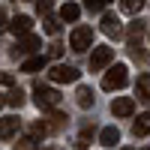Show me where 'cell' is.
Listing matches in <instances>:
<instances>
[{"instance_id":"obj_1","label":"cell","mask_w":150,"mask_h":150,"mask_svg":"<svg viewBox=\"0 0 150 150\" xmlns=\"http://www.w3.org/2000/svg\"><path fill=\"white\" fill-rule=\"evenodd\" d=\"M33 102L39 111H51L60 105V90H54L48 84H33Z\"/></svg>"},{"instance_id":"obj_2","label":"cell","mask_w":150,"mask_h":150,"mask_svg":"<svg viewBox=\"0 0 150 150\" xmlns=\"http://www.w3.org/2000/svg\"><path fill=\"white\" fill-rule=\"evenodd\" d=\"M126 84H129V69L123 66V63H114V66L105 72V78H102L105 90H123Z\"/></svg>"},{"instance_id":"obj_3","label":"cell","mask_w":150,"mask_h":150,"mask_svg":"<svg viewBox=\"0 0 150 150\" xmlns=\"http://www.w3.org/2000/svg\"><path fill=\"white\" fill-rule=\"evenodd\" d=\"M48 78H51L54 84H72V81L81 78V72L75 69V66H69V63H57V66L48 69Z\"/></svg>"},{"instance_id":"obj_4","label":"cell","mask_w":150,"mask_h":150,"mask_svg":"<svg viewBox=\"0 0 150 150\" xmlns=\"http://www.w3.org/2000/svg\"><path fill=\"white\" fill-rule=\"evenodd\" d=\"M69 45H72V51H87L93 45V30L90 27H75L72 36H69Z\"/></svg>"},{"instance_id":"obj_5","label":"cell","mask_w":150,"mask_h":150,"mask_svg":"<svg viewBox=\"0 0 150 150\" xmlns=\"http://www.w3.org/2000/svg\"><path fill=\"white\" fill-rule=\"evenodd\" d=\"M111 60H114V48H108V45H99L93 48V54H90V72H99V69H105Z\"/></svg>"},{"instance_id":"obj_6","label":"cell","mask_w":150,"mask_h":150,"mask_svg":"<svg viewBox=\"0 0 150 150\" xmlns=\"http://www.w3.org/2000/svg\"><path fill=\"white\" fill-rule=\"evenodd\" d=\"M42 48V39L36 33H27V36H18V45H15V57L18 54H33Z\"/></svg>"},{"instance_id":"obj_7","label":"cell","mask_w":150,"mask_h":150,"mask_svg":"<svg viewBox=\"0 0 150 150\" xmlns=\"http://www.w3.org/2000/svg\"><path fill=\"white\" fill-rule=\"evenodd\" d=\"M111 111H114V117H132L135 114V99L132 96H117L111 102Z\"/></svg>"},{"instance_id":"obj_8","label":"cell","mask_w":150,"mask_h":150,"mask_svg":"<svg viewBox=\"0 0 150 150\" xmlns=\"http://www.w3.org/2000/svg\"><path fill=\"white\" fill-rule=\"evenodd\" d=\"M6 27H9L12 36H27V33L33 30V18H30V15H18V18H12Z\"/></svg>"},{"instance_id":"obj_9","label":"cell","mask_w":150,"mask_h":150,"mask_svg":"<svg viewBox=\"0 0 150 150\" xmlns=\"http://www.w3.org/2000/svg\"><path fill=\"white\" fill-rule=\"evenodd\" d=\"M102 33H108V36H123V27H120V18L114 15V12H102Z\"/></svg>"},{"instance_id":"obj_10","label":"cell","mask_w":150,"mask_h":150,"mask_svg":"<svg viewBox=\"0 0 150 150\" xmlns=\"http://www.w3.org/2000/svg\"><path fill=\"white\" fill-rule=\"evenodd\" d=\"M141 36H144V21H132V24H129V30H126V42H129L132 51L141 45Z\"/></svg>"},{"instance_id":"obj_11","label":"cell","mask_w":150,"mask_h":150,"mask_svg":"<svg viewBox=\"0 0 150 150\" xmlns=\"http://www.w3.org/2000/svg\"><path fill=\"white\" fill-rule=\"evenodd\" d=\"M18 129H21V120L18 117H12V114L9 117H0V138H12Z\"/></svg>"},{"instance_id":"obj_12","label":"cell","mask_w":150,"mask_h":150,"mask_svg":"<svg viewBox=\"0 0 150 150\" xmlns=\"http://www.w3.org/2000/svg\"><path fill=\"white\" fill-rule=\"evenodd\" d=\"M45 66H48V57L39 54V57H27V60H24V63H21V72H30V75H33V72H39V69H45Z\"/></svg>"},{"instance_id":"obj_13","label":"cell","mask_w":150,"mask_h":150,"mask_svg":"<svg viewBox=\"0 0 150 150\" xmlns=\"http://www.w3.org/2000/svg\"><path fill=\"white\" fill-rule=\"evenodd\" d=\"M132 132H135V138H144V135L150 132V111H144V114H138V120L132 123Z\"/></svg>"},{"instance_id":"obj_14","label":"cell","mask_w":150,"mask_h":150,"mask_svg":"<svg viewBox=\"0 0 150 150\" xmlns=\"http://www.w3.org/2000/svg\"><path fill=\"white\" fill-rule=\"evenodd\" d=\"M135 93H138V99H144V102L150 105V72L138 75V84H135Z\"/></svg>"},{"instance_id":"obj_15","label":"cell","mask_w":150,"mask_h":150,"mask_svg":"<svg viewBox=\"0 0 150 150\" xmlns=\"http://www.w3.org/2000/svg\"><path fill=\"white\" fill-rule=\"evenodd\" d=\"M81 18V6L78 3H63L60 6V21H78Z\"/></svg>"},{"instance_id":"obj_16","label":"cell","mask_w":150,"mask_h":150,"mask_svg":"<svg viewBox=\"0 0 150 150\" xmlns=\"http://www.w3.org/2000/svg\"><path fill=\"white\" fill-rule=\"evenodd\" d=\"M75 102H78L81 108H93L96 96H93V90H90V87H78V93H75Z\"/></svg>"},{"instance_id":"obj_17","label":"cell","mask_w":150,"mask_h":150,"mask_svg":"<svg viewBox=\"0 0 150 150\" xmlns=\"http://www.w3.org/2000/svg\"><path fill=\"white\" fill-rule=\"evenodd\" d=\"M99 141H102L105 147H114V144H120V132L114 126H105L102 132H99Z\"/></svg>"},{"instance_id":"obj_18","label":"cell","mask_w":150,"mask_h":150,"mask_svg":"<svg viewBox=\"0 0 150 150\" xmlns=\"http://www.w3.org/2000/svg\"><path fill=\"white\" fill-rule=\"evenodd\" d=\"M120 9L126 12V15H138L144 9V0H120Z\"/></svg>"},{"instance_id":"obj_19","label":"cell","mask_w":150,"mask_h":150,"mask_svg":"<svg viewBox=\"0 0 150 150\" xmlns=\"http://www.w3.org/2000/svg\"><path fill=\"white\" fill-rule=\"evenodd\" d=\"M6 105H12V108H21L24 105V93L18 90V87H12V90L6 93Z\"/></svg>"},{"instance_id":"obj_20","label":"cell","mask_w":150,"mask_h":150,"mask_svg":"<svg viewBox=\"0 0 150 150\" xmlns=\"http://www.w3.org/2000/svg\"><path fill=\"white\" fill-rule=\"evenodd\" d=\"M42 30H45L48 36H57V33H60V21H57V18H51V15H45V21H42Z\"/></svg>"},{"instance_id":"obj_21","label":"cell","mask_w":150,"mask_h":150,"mask_svg":"<svg viewBox=\"0 0 150 150\" xmlns=\"http://www.w3.org/2000/svg\"><path fill=\"white\" fill-rule=\"evenodd\" d=\"M84 9L87 12H102L105 9V0H84Z\"/></svg>"},{"instance_id":"obj_22","label":"cell","mask_w":150,"mask_h":150,"mask_svg":"<svg viewBox=\"0 0 150 150\" xmlns=\"http://www.w3.org/2000/svg\"><path fill=\"white\" fill-rule=\"evenodd\" d=\"M36 12H39V15H48V12H51V0H36Z\"/></svg>"},{"instance_id":"obj_23","label":"cell","mask_w":150,"mask_h":150,"mask_svg":"<svg viewBox=\"0 0 150 150\" xmlns=\"http://www.w3.org/2000/svg\"><path fill=\"white\" fill-rule=\"evenodd\" d=\"M0 84H3V87H12V75H9V72H0Z\"/></svg>"},{"instance_id":"obj_24","label":"cell","mask_w":150,"mask_h":150,"mask_svg":"<svg viewBox=\"0 0 150 150\" xmlns=\"http://www.w3.org/2000/svg\"><path fill=\"white\" fill-rule=\"evenodd\" d=\"M60 54H63V48H60V45L54 42V45H51V57H60Z\"/></svg>"},{"instance_id":"obj_25","label":"cell","mask_w":150,"mask_h":150,"mask_svg":"<svg viewBox=\"0 0 150 150\" xmlns=\"http://www.w3.org/2000/svg\"><path fill=\"white\" fill-rule=\"evenodd\" d=\"M6 27V9H0V30Z\"/></svg>"},{"instance_id":"obj_26","label":"cell","mask_w":150,"mask_h":150,"mask_svg":"<svg viewBox=\"0 0 150 150\" xmlns=\"http://www.w3.org/2000/svg\"><path fill=\"white\" fill-rule=\"evenodd\" d=\"M3 102H6V99H3V96H0V108H3Z\"/></svg>"},{"instance_id":"obj_27","label":"cell","mask_w":150,"mask_h":150,"mask_svg":"<svg viewBox=\"0 0 150 150\" xmlns=\"http://www.w3.org/2000/svg\"><path fill=\"white\" fill-rule=\"evenodd\" d=\"M144 150H150V147H144Z\"/></svg>"}]
</instances>
